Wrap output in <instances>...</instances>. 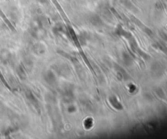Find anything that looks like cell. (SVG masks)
<instances>
[{"instance_id": "1", "label": "cell", "mask_w": 167, "mask_h": 139, "mask_svg": "<svg viewBox=\"0 0 167 139\" xmlns=\"http://www.w3.org/2000/svg\"><path fill=\"white\" fill-rule=\"evenodd\" d=\"M0 15H1V16H2V19H3V20H4V21L6 22V23H7V26L9 27L10 29H12V30H13V31H16V29H15V28H14V27H13V25H12V24H11V23H10L9 20H8L7 19V17L5 16L4 15H3V13H2V12H1V11H0Z\"/></svg>"}, {"instance_id": "2", "label": "cell", "mask_w": 167, "mask_h": 139, "mask_svg": "<svg viewBox=\"0 0 167 139\" xmlns=\"http://www.w3.org/2000/svg\"><path fill=\"white\" fill-rule=\"evenodd\" d=\"M0 79H1V80L2 81V83L4 84V85L6 86V87L7 88V89H9V90H11V88H10V86L8 85V84L7 83V81L5 80V79L3 78V76L2 75V73H1V72H0Z\"/></svg>"}]
</instances>
